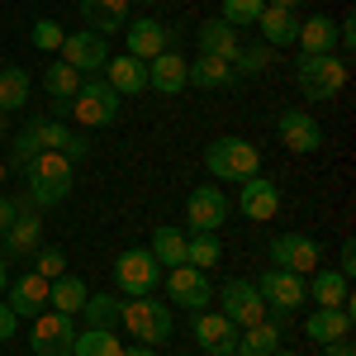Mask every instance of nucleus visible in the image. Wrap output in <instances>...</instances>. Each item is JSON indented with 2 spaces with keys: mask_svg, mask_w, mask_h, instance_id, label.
<instances>
[{
  "mask_svg": "<svg viewBox=\"0 0 356 356\" xmlns=\"http://www.w3.org/2000/svg\"><path fill=\"white\" fill-rule=\"evenodd\" d=\"M38 152H62L67 162L76 166L90 157V143H86L81 134H72L62 119H48V114H29L24 129L15 134V143H10V166L24 176V166L38 157Z\"/></svg>",
  "mask_w": 356,
  "mask_h": 356,
  "instance_id": "f257e3e1",
  "label": "nucleus"
},
{
  "mask_svg": "<svg viewBox=\"0 0 356 356\" xmlns=\"http://www.w3.org/2000/svg\"><path fill=\"white\" fill-rule=\"evenodd\" d=\"M24 195L33 209H53V204H62L67 195H72V186H76V166L67 162L62 152H38L33 162L24 166Z\"/></svg>",
  "mask_w": 356,
  "mask_h": 356,
  "instance_id": "f03ea898",
  "label": "nucleus"
},
{
  "mask_svg": "<svg viewBox=\"0 0 356 356\" xmlns=\"http://www.w3.org/2000/svg\"><path fill=\"white\" fill-rule=\"evenodd\" d=\"M295 86H300L304 100H314V105L342 95V86H347V57H337V53H300V62H295Z\"/></svg>",
  "mask_w": 356,
  "mask_h": 356,
  "instance_id": "7ed1b4c3",
  "label": "nucleus"
},
{
  "mask_svg": "<svg viewBox=\"0 0 356 356\" xmlns=\"http://www.w3.org/2000/svg\"><path fill=\"white\" fill-rule=\"evenodd\" d=\"M119 323L134 332L143 347H162L171 328H176V318H171V304L157 300V295H134V300H124L119 309Z\"/></svg>",
  "mask_w": 356,
  "mask_h": 356,
  "instance_id": "20e7f679",
  "label": "nucleus"
},
{
  "mask_svg": "<svg viewBox=\"0 0 356 356\" xmlns=\"http://www.w3.org/2000/svg\"><path fill=\"white\" fill-rule=\"evenodd\" d=\"M119 90H114L105 76H86L81 90L72 95V105H67V114L76 119V124H86V129H105V124H114L119 119Z\"/></svg>",
  "mask_w": 356,
  "mask_h": 356,
  "instance_id": "39448f33",
  "label": "nucleus"
},
{
  "mask_svg": "<svg viewBox=\"0 0 356 356\" xmlns=\"http://www.w3.org/2000/svg\"><path fill=\"white\" fill-rule=\"evenodd\" d=\"M204 166L214 171V181H247L261 171V152L247 138H214L204 147Z\"/></svg>",
  "mask_w": 356,
  "mask_h": 356,
  "instance_id": "423d86ee",
  "label": "nucleus"
},
{
  "mask_svg": "<svg viewBox=\"0 0 356 356\" xmlns=\"http://www.w3.org/2000/svg\"><path fill=\"white\" fill-rule=\"evenodd\" d=\"M114 285H119V295H152L157 285H162V261L147 252V247H129V252H119L114 257Z\"/></svg>",
  "mask_w": 356,
  "mask_h": 356,
  "instance_id": "0eeeda50",
  "label": "nucleus"
},
{
  "mask_svg": "<svg viewBox=\"0 0 356 356\" xmlns=\"http://www.w3.org/2000/svg\"><path fill=\"white\" fill-rule=\"evenodd\" d=\"M166 280V295L176 304V309H186V314H204L209 304H214V280H209V271H200V266H171V271L162 275Z\"/></svg>",
  "mask_w": 356,
  "mask_h": 356,
  "instance_id": "6e6552de",
  "label": "nucleus"
},
{
  "mask_svg": "<svg viewBox=\"0 0 356 356\" xmlns=\"http://www.w3.org/2000/svg\"><path fill=\"white\" fill-rule=\"evenodd\" d=\"M219 314L243 332V328H252V323H261L271 309H266V300L257 295V285H252V280L233 275V280H223V285H219Z\"/></svg>",
  "mask_w": 356,
  "mask_h": 356,
  "instance_id": "1a4fd4ad",
  "label": "nucleus"
},
{
  "mask_svg": "<svg viewBox=\"0 0 356 356\" xmlns=\"http://www.w3.org/2000/svg\"><path fill=\"white\" fill-rule=\"evenodd\" d=\"M266 257H271L275 271L309 275V271H318V257H323V247L314 243L309 233H275L271 247H266Z\"/></svg>",
  "mask_w": 356,
  "mask_h": 356,
  "instance_id": "9d476101",
  "label": "nucleus"
},
{
  "mask_svg": "<svg viewBox=\"0 0 356 356\" xmlns=\"http://www.w3.org/2000/svg\"><path fill=\"white\" fill-rule=\"evenodd\" d=\"M62 62L67 67H76L81 76H100L105 72V62H110V38H100L95 29H76V33H67L62 38Z\"/></svg>",
  "mask_w": 356,
  "mask_h": 356,
  "instance_id": "9b49d317",
  "label": "nucleus"
},
{
  "mask_svg": "<svg viewBox=\"0 0 356 356\" xmlns=\"http://www.w3.org/2000/svg\"><path fill=\"white\" fill-rule=\"evenodd\" d=\"M257 285V295L266 300V309L271 314H295V309H304V300H309V285H304V275H295V271H266L261 280H252Z\"/></svg>",
  "mask_w": 356,
  "mask_h": 356,
  "instance_id": "f8f14e48",
  "label": "nucleus"
},
{
  "mask_svg": "<svg viewBox=\"0 0 356 356\" xmlns=\"http://www.w3.org/2000/svg\"><path fill=\"white\" fill-rule=\"evenodd\" d=\"M72 342H76V318L53 314V309H43L33 318V332H29L33 356H72Z\"/></svg>",
  "mask_w": 356,
  "mask_h": 356,
  "instance_id": "ddd939ff",
  "label": "nucleus"
},
{
  "mask_svg": "<svg viewBox=\"0 0 356 356\" xmlns=\"http://www.w3.org/2000/svg\"><path fill=\"white\" fill-rule=\"evenodd\" d=\"M186 223H191V233H219L228 223V195L219 186H195L186 200Z\"/></svg>",
  "mask_w": 356,
  "mask_h": 356,
  "instance_id": "4468645a",
  "label": "nucleus"
},
{
  "mask_svg": "<svg viewBox=\"0 0 356 356\" xmlns=\"http://www.w3.org/2000/svg\"><path fill=\"white\" fill-rule=\"evenodd\" d=\"M38 243H43V219H38V209L29 204V195H19V219L0 233V252H5V257H33Z\"/></svg>",
  "mask_w": 356,
  "mask_h": 356,
  "instance_id": "2eb2a0df",
  "label": "nucleus"
},
{
  "mask_svg": "<svg viewBox=\"0 0 356 356\" xmlns=\"http://www.w3.org/2000/svg\"><path fill=\"white\" fill-rule=\"evenodd\" d=\"M124 38H129V57H138V62H152V57L171 53V29L162 24V19H152V15H143V19H129L124 24Z\"/></svg>",
  "mask_w": 356,
  "mask_h": 356,
  "instance_id": "dca6fc26",
  "label": "nucleus"
},
{
  "mask_svg": "<svg viewBox=\"0 0 356 356\" xmlns=\"http://www.w3.org/2000/svg\"><path fill=\"white\" fill-rule=\"evenodd\" d=\"M275 134H280V143H285L290 152H300V157H309V152L323 147V124H318L314 114H304V110H280Z\"/></svg>",
  "mask_w": 356,
  "mask_h": 356,
  "instance_id": "f3484780",
  "label": "nucleus"
},
{
  "mask_svg": "<svg viewBox=\"0 0 356 356\" xmlns=\"http://www.w3.org/2000/svg\"><path fill=\"white\" fill-rule=\"evenodd\" d=\"M238 209H243V219L261 223V219H275L280 214V186H275L271 176H247L243 191H238Z\"/></svg>",
  "mask_w": 356,
  "mask_h": 356,
  "instance_id": "a211bd4d",
  "label": "nucleus"
},
{
  "mask_svg": "<svg viewBox=\"0 0 356 356\" xmlns=\"http://www.w3.org/2000/svg\"><path fill=\"white\" fill-rule=\"evenodd\" d=\"M191 332H195V347H200L204 356H233V352H238V328H233L223 314H209V309L195 314V328Z\"/></svg>",
  "mask_w": 356,
  "mask_h": 356,
  "instance_id": "6ab92c4d",
  "label": "nucleus"
},
{
  "mask_svg": "<svg viewBox=\"0 0 356 356\" xmlns=\"http://www.w3.org/2000/svg\"><path fill=\"white\" fill-rule=\"evenodd\" d=\"M195 43L204 57H219V62H238V53H243V33L228 19H204L195 29Z\"/></svg>",
  "mask_w": 356,
  "mask_h": 356,
  "instance_id": "aec40b11",
  "label": "nucleus"
},
{
  "mask_svg": "<svg viewBox=\"0 0 356 356\" xmlns=\"http://www.w3.org/2000/svg\"><path fill=\"white\" fill-rule=\"evenodd\" d=\"M304 337H309V342H318V347L352 337V304H337V309H314V314L304 318Z\"/></svg>",
  "mask_w": 356,
  "mask_h": 356,
  "instance_id": "412c9836",
  "label": "nucleus"
},
{
  "mask_svg": "<svg viewBox=\"0 0 356 356\" xmlns=\"http://www.w3.org/2000/svg\"><path fill=\"white\" fill-rule=\"evenodd\" d=\"M5 290H10V300H5V304H10L19 318H38V314L48 309V280H43L38 271H24L19 280H10Z\"/></svg>",
  "mask_w": 356,
  "mask_h": 356,
  "instance_id": "4be33fe9",
  "label": "nucleus"
},
{
  "mask_svg": "<svg viewBox=\"0 0 356 356\" xmlns=\"http://www.w3.org/2000/svg\"><path fill=\"white\" fill-rule=\"evenodd\" d=\"M81 19H86V29H95L100 38L124 33V24H129V0H81Z\"/></svg>",
  "mask_w": 356,
  "mask_h": 356,
  "instance_id": "5701e85b",
  "label": "nucleus"
},
{
  "mask_svg": "<svg viewBox=\"0 0 356 356\" xmlns=\"http://www.w3.org/2000/svg\"><path fill=\"white\" fill-rule=\"evenodd\" d=\"M238 81V67L233 62H219V57H195L186 62V86H200V90H228V86Z\"/></svg>",
  "mask_w": 356,
  "mask_h": 356,
  "instance_id": "b1692460",
  "label": "nucleus"
},
{
  "mask_svg": "<svg viewBox=\"0 0 356 356\" xmlns=\"http://www.w3.org/2000/svg\"><path fill=\"white\" fill-rule=\"evenodd\" d=\"M314 280H304L309 285V300H318V309H337V304H352V280L337 271V266H318V271H309Z\"/></svg>",
  "mask_w": 356,
  "mask_h": 356,
  "instance_id": "393cba45",
  "label": "nucleus"
},
{
  "mask_svg": "<svg viewBox=\"0 0 356 356\" xmlns=\"http://www.w3.org/2000/svg\"><path fill=\"white\" fill-rule=\"evenodd\" d=\"M100 76H105L119 95H143V90H147V67H143L138 57H129V53H124V57H110Z\"/></svg>",
  "mask_w": 356,
  "mask_h": 356,
  "instance_id": "a878e982",
  "label": "nucleus"
},
{
  "mask_svg": "<svg viewBox=\"0 0 356 356\" xmlns=\"http://www.w3.org/2000/svg\"><path fill=\"white\" fill-rule=\"evenodd\" d=\"M252 29H261V43H271V48H290V43H295V33H300V15L266 5V10L257 15V24H252Z\"/></svg>",
  "mask_w": 356,
  "mask_h": 356,
  "instance_id": "bb28decb",
  "label": "nucleus"
},
{
  "mask_svg": "<svg viewBox=\"0 0 356 356\" xmlns=\"http://www.w3.org/2000/svg\"><path fill=\"white\" fill-rule=\"evenodd\" d=\"M86 295H90V285H86L81 275H57V280H48V309H53V314L76 318L81 304H86Z\"/></svg>",
  "mask_w": 356,
  "mask_h": 356,
  "instance_id": "cd10ccee",
  "label": "nucleus"
},
{
  "mask_svg": "<svg viewBox=\"0 0 356 356\" xmlns=\"http://www.w3.org/2000/svg\"><path fill=\"white\" fill-rule=\"evenodd\" d=\"M147 86L162 95H181L186 90V57L181 53H162L147 62Z\"/></svg>",
  "mask_w": 356,
  "mask_h": 356,
  "instance_id": "c85d7f7f",
  "label": "nucleus"
},
{
  "mask_svg": "<svg viewBox=\"0 0 356 356\" xmlns=\"http://www.w3.org/2000/svg\"><path fill=\"white\" fill-rule=\"evenodd\" d=\"M295 43H300V53H337V19H328V15L300 19Z\"/></svg>",
  "mask_w": 356,
  "mask_h": 356,
  "instance_id": "c756f323",
  "label": "nucleus"
},
{
  "mask_svg": "<svg viewBox=\"0 0 356 356\" xmlns=\"http://www.w3.org/2000/svg\"><path fill=\"white\" fill-rule=\"evenodd\" d=\"M72 356H124V342L114 328H76Z\"/></svg>",
  "mask_w": 356,
  "mask_h": 356,
  "instance_id": "7c9ffc66",
  "label": "nucleus"
},
{
  "mask_svg": "<svg viewBox=\"0 0 356 356\" xmlns=\"http://www.w3.org/2000/svg\"><path fill=\"white\" fill-rule=\"evenodd\" d=\"M280 347V323L275 318H261V323H252V328L238 332V352L243 356H266Z\"/></svg>",
  "mask_w": 356,
  "mask_h": 356,
  "instance_id": "2f4dec72",
  "label": "nucleus"
},
{
  "mask_svg": "<svg viewBox=\"0 0 356 356\" xmlns=\"http://www.w3.org/2000/svg\"><path fill=\"white\" fill-rule=\"evenodd\" d=\"M147 252L162 261V271H171V266H186V233L166 223V228H157V233H152V247H147Z\"/></svg>",
  "mask_w": 356,
  "mask_h": 356,
  "instance_id": "473e14b6",
  "label": "nucleus"
},
{
  "mask_svg": "<svg viewBox=\"0 0 356 356\" xmlns=\"http://www.w3.org/2000/svg\"><path fill=\"white\" fill-rule=\"evenodd\" d=\"M29 72L24 67H0V110L5 114H15V110H24L29 105Z\"/></svg>",
  "mask_w": 356,
  "mask_h": 356,
  "instance_id": "72a5a7b5",
  "label": "nucleus"
},
{
  "mask_svg": "<svg viewBox=\"0 0 356 356\" xmlns=\"http://www.w3.org/2000/svg\"><path fill=\"white\" fill-rule=\"evenodd\" d=\"M81 81H86V76L76 72V67H67V62H53V67L43 72V90L53 95L57 105H72V95L81 90Z\"/></svg>",
  "mask_w": 356,
  "mask_h": 356,
  "instance_id": "f704fd0d",
  "label": "nucleus"
},
{
  "mask_svg": "<svg viewBox=\"0 0 356 356\" xmlns=\"http://www.w3.org/2000/svg\"><path fill=\"white\" fill-rule=\"evenodd\" d=\"M186 261L200 266V271H214L223 261V243L219 233H186Z\"/></svg>",
  "mask_w": 356,
  "mask_h": 356,
  "instance_id": "c9c22d12",
  "label": "nucleus"
},
{
  "mask_svg": "<svg viewBox=\"0 0 356 356\" xmlns=\"http://www.w3.org/2000/svg\"><path fill=\"white\" fill-rule=\"evenodd\" d=\"M119 309H124L119 295H86L81 318H86V328H114L119 323Z\"/></svg>",
  "mask_w": 356,
  "mask_h": 356,
  "instance_id": "e433bc0d",
  "label": "nucleus"
},
{
  "mask_svg": "<svg viewBox=\"0 0 356 356\" xmlns=\"http://www.w3.org/2000/svg\"><path fill=\"white\" fill-rule=\"evenodd\" d=\"M238 76H257V72H266V67H275V48L271 43H252V48H243L238 53Z\"/></svg>",
  "mask_w": 356,
  "mask_h": 356,
  "instance_id": "4c0bfd02",
  "label": "nucleus"
},
{
  "mask_svg": "<svg viewBox=\"0 0 356 356\" xmlns=\"http://www.w3.org/2000/svg\"><path fill=\"white\" fill-rule=\"evenodd\" d=\"M261 10H266V0H223V15H219V19H228L233 29H252Z\"/></svg>",
  "mask_w": 356,
  "mask_h": 356,
  "instance_id": "58836bf2",
  "label": "nucleus"
},
{
  "mask_svg": "<svg viewBox=\"0 0 356 356\" xmlns=\"http://www.w3.org/2000/svg\"><path fill=\"white\" fill-rule=\"evenodd\" d=\"M33 271L43 275V280L67 275V252H62V247H38V252H33Z\"/></svg>",
  "mask_w": 356,
  "mask_h": 356,
  "instance_id": "ea45409f",
  "label": "nucleus"
},
{
  "mask_svg": "<svg viewBox=\"0 0 356 356\" xmlns=\"http://www.w3.org/2000/svg\"><path fill=\"white\" fill-rule=\"evenodd\" d=\"M29 38H33V48H43V53H57L67 33H62V24H57V19H33Z\"/></svg>",
  "mask_w": 356,
  "mask_h": 356,
  "instance_id": "a19ab883",
  "label": "nucleus"
},
{
  "mask_svg": "<svg viewBox=\"0 0 356 356\" xmlns=\"http://www.w3.org/2000/svg\"><path fill=\"white\" fill-rule=\"evenodd\" d=\"M15 328H19V314L0 300V342H10V337H15Z\"/></svg>",
  "mask_w": 356,
  "mask_h": 356,
  "instance_id": "79ce46f5",
  "label": "nucleus"
},
{
  "mask_svg": "<svg viewBox=\"0 0 356 356\" xmlns=\"http://www.w3.org/2000/svg\"><path fill=\"white\" fill-rule=\"evenodd\" d=\"M337 271L347 275V280H352V271H356V243H352V238H347L342 252H337Z\"/></svg>",
  "mask_w": 356,
  "mask_h": 356,
  "instance_id": "37998d69",
  "label": "nucleus"
},
{
  "mask_svg": "<svg viewBox=\"0 0 356 356\" xmlns=\"http://www.w3.org/2000/svg\"><path fill=\"white\" fill-rule=\"evenodd\" d=\"M19 219V200H10V195H0V233L10 228V223Z\"/></svg>",
  "mask_w": 356,
  "mask_h": 356,
  "instance_id": "c03bdc74",
  "label": "nucleus"
},
{
  "mask_svg": "<svg viewBox=\"0 0 356 356\" xmlns=\"http://www.w3.org/2000/svg\"><path fill=\"white\" fill-rule=\"evenodd\" d=\"M352 43H356V19H342V24H337V48L352 53Z\"/></svg>",
  "mask_w": 356,
  "mask_h": 356,
  "instance_id": "a18cd8bd",
  "label": "nucleus"
},
{
  "mask_svg": "<svg viewBox=\"0 0 356 356\" xmlns=\"http://www.w3.org/2000/svg\"><path fill=\"white\" fill-rule=\"evenodd\" d=\"M323 356H356V352H352V337H342V342H328V347H323Z\"/></svg>",
  "mask_w": 356,
  "mask_h": 356,
  "instance_id": "49530a36",
  "label": "nucleus"
},
{
  "mask_svg": "<svg viewBox=\"0 0 356 356\" xmlns=\"http://www.w3.org/2000/svg\"><path fill=\"white\" fill-rule=\"evenodd\" d=\"M266 5H275V10H290V15H295V10H300L304 0H266Z\"/></svg>",
  "mask_w": 356,
  "mask_h": 356,
  "instance_id": "de8ad7c7",
  "label": "nucleus"
},
{
  "mask_svg": "<svg viewBox=\"0 0 356 356\" xmlns=\"http://www.w3.org/2000/svg\"><path fill=\"white\" fill-rule=\"evenodd\" d=\"M124 356H162V352H157V347H143V342H138L134 352H129V347H124Z\"/></svg>",
  "mask_w": 356,
  "mask_h": 356,
  "instance_id": "09e8293b",
  "label": "nucleus"
},
{
  "mask_svg": "<svg viewBox=\"0 0 356 356\" xmlns=\"http://www.w3.org/2000/svg\"><path fill=\"white\" fill-rule=\"evenodd\" d=\"M5 285H10V271H5V252H0V295H5Z\"/></svg>",
  "mask_w": 356,
  "mask_h": 356,
  "instance_id": "8fccbe9b",
  "label": "nucleus"
},
{
  "mask_svg": "<svg viewBox=\"0 0 356 356\" xmlns=\"http://www.w3.org/2000/svg\"><path fill=\"white\" fill-rule=\"evenodd\" d=\"M5 129H10V114L0 110V138H5Z\"/></svg>",
  "mask_w": 356,
  "mask_h": 356,
  "instance_id": "3c124183",
  "label": "nucleus"
},
{
  "mask_svg": "<svg viewBox=\"0 0 356 356\" xmlns=\"http://www.w3.org/2000/svg\"><path fill=\"white\" fill-rule=\"evenodd\" d=\"M266 356H295V352H280V347H275V352H266Z\"/></svg>",
  "mask_w": 356,
  "mask_h": 356,
  "instance_id": "603ef678",
  "label": "nucleus"
},
{
  "mask_svg": "<svg viewBox=\"0 0 356 356\" xmlns=\"http://www.w3.org/2000/svg\"><path fill=\"white\" fill-rule=\"evenodd\" d=\"M0 186H5V162H0Z\"/></svg>",
  "mask_w": 356,
  "mask_h": 356,
  "instance_id": "864d4df0",
  "label": "nucleus"
}]
</instances>
